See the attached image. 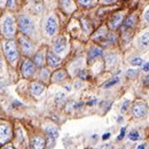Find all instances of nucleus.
Segmentation results:
<instances>
[{
  "instance_id": "obj_1",
  "label": "nucleus",
  "mask_w": 149,
  "mask_h": 149,
  "mask_svg": "<svg viewBox=\"0 0 149 149\" xmlns=\"http://www.w3.org/2000/svg\"><path fill=\"white\" fill-rule=\"evenodd\" d=\"M3 52H5V55L8 58L9 62L14 63L17 57H19V52H17V47H16V44L13 39H8L5 44H3Z\"/></svg>"
},
{
  "instance_id": "obj_2",
  "label": "nucleus",
  "mask_w": 149,
  "mask_h": 149,
  "mask_svg": "<svg viewBox=\"0 0 149 149\" xmlns=\"http://www.w3.org/2000/svg\"><path fill=\"white\" fill-rule=\"evenodd\" d=\"M17 22H19V26L21 29V31L24 33V35H32L33 33V30H35V24L32 22V19H30L29 16L26 15H19V19H17Z\"/></svg>"
},
{
  "instance_id": "obj_3",
  "label": "nucleus",
  "mask_w": 149,
  "mask_h": 149,
  "mask_svg": "<svg viewBox=\"0 0 149 149\" xmlns=\"http://www.w3.org/2000/svg\"><path fill=\"white\" fill-rule=\"evenodd\" d=\"M1 29H2V33H3L5 37H13L14 33H15V22H14L13 17L6 16L5 19H3V22H2Z\"/></svg>"
},
{
  "instance_id": "obj_4",
  "label": "nucleus",
  "mask_w": 149,
  "mask_h": 149,
  "mask_svg": "<svg viewBox=\"0 0 149 149\" xmlns=\"http://www.w3.org/2000/svg\"><path fill=\"white\" fill-rule=\"evenodd\" d=\"M56 30H57V22H56L55 17L49 16L46 19V23H45V32L47 36L52 37L56 33Z\"/></svg>"
},
{
  "instance_id": "obj_5",
  "label": "nucleus",
  "mask_w": 149,
  "mask_h": 149,
  "mask_svg": "<svg viewBox=\"0 0 149 149\" xmlns=\"http://www.w3.org/2000/svg\"><path fill=\"white\" fill-rule=\"evenodd\" d=\"M21 71H22V74H23L24 77H30L31 74H33L35 71H36L35 63H33L31 60H29V58L24 60V62L22 63Z\"/></svg>"
},
{
  "instance_id": "obj_6",
  "label": "nucleus",
  "mask_w": 149,
  "mask_h": 149,
  "mask_svg": "<svg viewBox=\"0 0 149 149\" xmlns=\"http://www.w3.org/2000/svg\"><path fill=\"white\" fill-rule=\"evenodd\" d=\"M19 45H21V48H22V51H23L24 54H31L32 53L33 45H32V42L25 37V36H21L19 38Z\"/></svg>"
},
{
  "instance_id": "obj_7",
  "label": "nucleus",
  "mask_w": 149,
  "mask_h": 149,
  "mask_svg": "<svg viewBox=\"0 0 149 149\" xmlns=\"http://www.w3.org/2000/svg\"><path fill=\"white\" fill-rule=\"evenodd\" d=\"M10 135H12V132L9 126L6 124H1L0 125V145L8 142L10 139Z\"/></svg>"
},
{
  "instance_id": "obj_8",
  "label": "nucleus",
  "mask_w": 149,
  "mask_h": 149,
  "mask_svg": "<svg viewBox=\"0 0 149 149\" xmlns=\"http://www.w3.org/2000/svg\"><path fill=\"white\" fill-rule=\"evenodd\" d=\"M146 111H147V107H146L145 103H141V102L135 103L134 107H133V109H132L133 116L136 117V118H140V117L145 116V115H146Z\"/></svg>"
},
{
  "instance_id": "obj_9",
  "label": "nucleus",
  "mask_w": 149,
  "mask_h": 149,
  "mask_svg": "<svg viewBox=\"0 0 149 149\" xmlns=\"http://www.w3.org/2000/svg\"><path fill=\"white\" fill-rule=\"evenodd\" d=\"M65 47H67V41H65V39L63 37L57 38L55 41H54V44H53L54 52H55V53H58V54L63 53L64 49H65Z\"/></svg>"
},
{
  "instance_id": "obj_10",
  "label": "nucleus",
  "mask_w": 149,
  "mask_h": 149,
  "mask_svg": "<svg viewBox=\"0 0 149 149\" xmlns=\"http://www.w3.org/2000/svg\"><path fill=\"white\" fill-rule=\"evenodd\" d=\"M47 63L49 67H56L61 63V58L56 55L53 52H48L47 53Z\"/></svg>"
},
{
  "instance_id": "obj_11",
  "label": "nucleus",
  "mask_w": 149,
  "mask_h": 149,
  "mask_svg": "<svg viewBox=\"0 0 149 149\" xmlns=\"http://www.w3.org/2000/svg\"><path fill=\"white\" fill-rule=\"evenodd\" d=\"M46 146V141L42 136L37 135L32 139V149H44Z\"/></svg>"
},
{
  "instance_id": "obj_12",
  "label": "nucleus",
  "mask_w": 149,
  "mask_h": 149,
  "mask_svg": "<svg viewBox=\"0 0 149 149\" xmlns=\"http://www.w3.org/2000/svg\"><path fill=\"white\" fill-rule=\"evenodd\" d=\"M30 90H31V93L33 94V95L38 96V95H40V94L45 91V86H44L42 84L36 81V83H32V84H31Z\"/></svg>"
},
{
  "instance_id": "obj_13",
  "label": "nucleus",
  "mask_w": 149,
  "mask_h": 149,
  "mask_svg": "<svg viewBox=\"0 0 149 149\" xmlns=\"http://www.w3.org/2000/svg\"><path fill=\"white\" fill-rule=\"evenodd\" d=\"M122 21H123V15H122V14L118 13V14L113 15L112 19H110V22H109V26H110V29H116V28H118V26L120 25Z\"/></svg>"
},
{
  "instance_id": "obj_14",
  "label": "nucleus",
  "mask_w": 149,
  "mask_h": 149,
  "mask_svg": "<svg viewBox=\"0 0 149 149\" xmlns=\"http://www.w3.org/2000/svg\"><path fill=\"white\" fill-rule=\"evenodd\" d=\"M65 78H67V72L64 70H58V71H56L55 74H53L52 80L55 81V83H60V81L64 80Z\"/></svg>"
},
{
  "instance_id": "obj_15",
  "label": "nucleus",
  "mask_w": 149,
  "mask_h": 149,
  "mask_svg": "<svg viewBox=\"0 0 149 149\" xmlns=\"http://www.w3.org/2000/svg\"><path fill=\"white\" fill-rule=\"evenodd\" d=\"M102 53H103L102 48H100V47H93V48L90 51V53H88V58H90V61H92L94 58L101 56Z\"/></svg>"
},
{
  "instance_id": "obj_16",
  "label": "nucleus",
  "mask_w": 149,
  "mask_h": 149,
  "mask_svg": "<svg viewBox=\"0 0 149 149\" xmlns=\"http://www.w3.org/2000/svg\"><path fill=\"white\" fill-rule=\"evenodd\" d=\"M139 45L140 47L143 49V48H148L149 47V32H146L143 33L140 39H139Z\"/></svg>"
},
{
  "instance_id": "obj_17",
  "label": "nucleus",
  "mask_w": 149,
  "mask_h": 149,
  "mask_svg": "<svg viewBox=\"0 0 149 149\" xmlns=\"http://www.w3.org/2000/svg\"><path fill=\"white\" fill-rule=\"evenodd\" d=\"M135 19H136V16L130 15L127 19H125V22H124V28H133L134 24H135Z\"/></svg>"
},
{
  "instance_id": "obj_18",
  "label": "nucleus",
  "mask_w": 149,
  "mask_h": 149,
  "mask_svg": "<svg viewBox=\"0 0 149 149\" xmlns=\"http://www.w3.org/2000/svg\"><path fill=\"white\" fill-rule=\"evenodd\" d=\"M46 133L48 134V136H53V138H57L58 136V131L56 127L54 126H48V127H46Z\"/></svg>"
},
{
  "instance_id": "obj_19",
  "label": "nucleus",
  "mask_w": 149,
  "mask_h": 149,
  "mask_svg": "<svg viewBox=\"0 0 149 149\" xmlns=\"http://www.w3.org/2000/svg\"><path fill=\"white\" fill-rule=\"evenodd\" d=\"M35 63L39 67H41L44 64V53L42 52H38L35 55Z\"/></svg>"
},
{
  "instance_id": "obj_20",
  "label": "nucleus",
  "mask_w": 149,
  "mask_h": 149,
  "mask_svg": "<svg viewBox=\"0 0 149 149\" xmlns=\"http://www.w3.org/2000/svg\"><path fill=\"white\" fill-rule=\"evenodd\" d=\"M115 62H116V55L112 54V53L107 54V56H106V64H107L108 67H111Z\"/></svg>"
},
{
  "instance_id": "obj_21",
  "label": "nucleus",
  "mask_w": 149,
  "mask_h": 149,
  "mask_svg": "<svg viewBox=\"0 0 149 149\" xmlns=\"http://www.w3.org/2000/svg\"><path fill=\"white\" fill-rule=\"evenodd\" d=\"M60 1H61L62 7H63L65 10H69V9H70V7H71V5H72V1H71V0H60Z\"/></svg>"
},
{
  "instance_id": "obj_22",
  "label": "nucleus",
  "mask_w": 149,
  "mask_h": 149,
  "mask_svg": "<svg viewBox=\"0 0 149 149\" xmlns=\"http://www.w3.org/2000/svg\"><path fill=\"white\" fill-rule=\"evenodd\" d=\"M118 78L116 77V78H113V79H111V80H109V81H107L106 84H104V88H109V87H111V86H113L115 84H117L118 83Z\"/></svg>"
},
{
  "instance_id": "obj_23",
  "label": "nucleus",
  "mask_w": 149,
  "mask_h": 149,
  "mask_svg": "<svg viewBox=\"0 0 149 149\" xmlns=\"http://www.w3.org/2000/svg\"><path fill=\"white\" fill-rule=\"evenodd\" d=\"M129 138H130V140H132V141H136V140H139V133L136 131H132L130 134H129Z\"/></svg>"
},
{
  "instance_id": "obj_24",
  "label": "nucleus",
  "mask_w": 149,
  "mask_h": 149,
  "mask_svg": "<svg viewBox=\"0 0 149 149\" xmlns=\"http://www.w3.org/2000/svg\"><path fill=\"white\" fill-rule=\"evenodd\" d=\"M65 99V95L63 93H57L56 94V96H55V103H57V104H60L63 100Z\"/></svg>"
},
{
  "instance_id": "obj_25",
  "label": "nucleus",
  "mask_w": 149,
  "mask_h": 149,
  "mask_svg": "<svg viewBox=\"0 0 149 149\" xmlns=\"http://www.w3.org/2000/svg\"><path fill=\"white\" fill-rule=\"evenodd\" d=\"M131 64H132V65H135V67L141 65V64H142V60H141L140 57H134L133 60H131Z\"/></svg>"
},
{
  "instance_id": "obj_26",
  "label": "nucleus",
  "mask_w": 149,
  "mask_h": 149,
  "mask_svg": "<svg viewBox=\"0 0 149 149\" xmlns=\"http://www.w3.org/2000/svg\"><path fill=\"white\" fill-rule=\"evenodd\" d=\"M54 143H55V138H53V136H48V140H47V147H48V148H52V147L54 146Z\"/></svg>"
},
{
  "instance_id": "obj_27",
  "label": "nucleus",
  "mask_w": 149,
  "mask_h": 149,
  "mask_svg": "<svg viewBox=\"0 0 149 149\" xmlns=\"http://www.w3.org/2000/svg\"><path fill=\"white\" fill-rule=\"evenodd\" d=\"M83 6H86V7H90V6H92V3H93V0H78Z\"/></svg>"
},
{
  "instance_id": "obj_28",
  "label": "nucleus",
  "mask_w": 149,
  "mask_h": 149,
  "mask_svg": "<svg viewBox=\"0 0 149 149\" xmlns=\"http://www.w3.org/2000/svg\"><path fill=\"white\" fill-rule=\"evenodd\" d=\"M136 74H138V71L134 70V69H130V70L127 71V76H129V77H135Z\"/></svg>"
},
{
  "instance_id": "obj_29",
  "label": "nucleus",
  "mask_w": 149,
  "mask_h": 149,
  "mask_svg": "<svg viewBox=\"0 0 149 149\" xmlns=\"http://www.w3.org/2000/svg\"><path fill=\"white\" fill-rule=\"evenodd\" d=\"M125 131H126V129H125V127H123V129L120 130V134L118 135V138H117V140H122V139L124 138V135H125Z\"/></svg>"
},
{
  "instance_id": "obj_30",
  "label": "nucleus",
  "mask_w": 149,
  "mask_h": 149,
  "mask_svg": "<svg viewBox=\"0 0 149 149\" xmlns=\"http://www.w3.org/2000/svg\"><path fill=\"white\" fill-rule=\"evenodd\" d=\"M79 77L81 78V79H87V74H86V71H84V70H81V71H79Z\"/></svg>"
},
{
  "instance_id": "obj_31",
  "label": "nucleus",
  "mask_w": 149,
  "mask_h": 149,
  "mask_svg": "<svg viewBox=\"0 0 149 149\" xmlns=\"http://www.w3.org/2000/svg\"><path fill=\"white\" fill-rule=\"evenodd\" d=\"M127 107H129V101H125L124 104H123V107H122V112L125 111V110L127 109Z\"/></svg>"
},
{
  "instance_id": "obj_32",
  "label": "nucleus",
  "mask_w": 149,
  "mask_h": 149,
  "mask_svg": "<svg viewBox=\"0 0 149 149\" xmlns=\"http://www.w3.org/2000/svg\"><path fill=\"white\" fill-rule=\"evenodd\" d=\"M101 32H103V36H106V31H104L103 29H101ZM94 38H95L96 40H97L99 38H102V37H101V33H96V35L94 36Z\"/></svg>"
},
{
  "instance_id": "obj_33",
  "label": "nucleus",
  "mask_w": 149,
  "mask_h": 149,
  "mask_svg": "<svg viewBox=\"0 0 149 149\" xmlns=\"http://www.w3.org/2000/svg\"><path fill=\"white\" fill-rule=\"evenodd\" d=\"M14 1H15V0H8V1H7V6H8L9 8H12V7L14 6Z\"/></svg>"
},
{
  "instance_id": "obj_34",
  "label": "nucleus",
  "mask_w": 149,
  "mask_h": 149,
  "mask_svg": "<svg viewBox=\"0 0 149 149\" xmlns=\"http://www.w3.org/2000/svg\"><path fill=\"white\" fill-rule=\"evenodd\" d=\"M142 69H143V71H148V70H149V62H148V63H146V64H143Z\"/></svg>"
},
{
  "instance_id": "obj_35",
  "label": "nucleus",
  "mask_w": 149,
  "mask_h": 149,
  "mask_svg": "<svg viewBox=\"0 0 149 149\" xmlns=\"http://www.w3.org/2000/svg\"><path fill=\"white\" fill-rule=\"evenodd\" d=\"M103 3H113L116 0H101Z\"/></svg>"
},
{
  "instance_id": "obj_36",
  "label": "nucleus",
  "mask_w": 149,
  "mask_h": 149,
  "mask_svg": "<svg viewBox=\"0 0 149 149\" xmlns=\"http://www.w3.org/2000/svg\"><path fill=\"white\" fill-rule=\"evenodd\" d=\"M109 136H110V134H109V133H106V134L102 135V139H103V140H107Z\"/></svg>"
},
{
  "instance_id": "obj_37",
  "label": "nucleus",
  "mask_w": 149,
  "mask_h": 149,
  "mask_svg": "<svg viewBox=\"0 0 149 149\" xmlns=\"http://www.w3.org/2000/svg\"><path fill=\"white\" fill-rule=\"evenodd\" d=\"M145 19H146V21L149 23V10L146 12V14H145Z\"/></svg>"
},
{
  "instance_id": "obj_38",
  "label": "nucleus",
  "mask_w": 149,
  "mask_h": 149,
  "mask_svg": "<svg viewBox=\"0 0 149 149\" xmlns=\"http://www.w3.org/2000/svg\"><path fill=\"white\" fill-rule=\"evenodd\" d=\"M145 85H147V86H149V74L145 78Z\"/></svg>"
},
{
  "instance_id": "obj_39",
  "label": "nucleus",
  "mask_w": 149,
  "mask_h": 149,
  "mask_svg": "<svg viewBox=\"0 0 149 149\" xmlns=\"http://www.w3.org/2000/svg\"><path fill=\"white\" fill-rule=\"evenodd\" d=\"M95 102H96V100H92V101H90V102H87V104H88V106H93L94 103H95Z\"/></svg>"
},
{
  "instance_id": "obj_40",
  "label": "nucleus",
  "mask_w": 149,
  "mask_h": 149,
  "mask_svg": "<svg viewBox=\"0 0 149 149\" xmlns=\"http://www.w3.org/2000/svg\"><path fill=\"white\" fill-rule=\"evenodd\" d=\"M136 149H146V145H140Z\"/></svg>"
},
{
  "instance_id": "obj_41",
  "label": "nucleus",
  "mask_w": 149,
  "mask_h": 149,
  "mask_svg": "<svg viewBox=\"0 0 149 149\" xmlns=\"http://www.w3.org/2000/svg\"><path fill=\"white\" fill-rule=\"evenodd\" d=\"M3 149H14V148H13V146H10V145H8V146H6V147H3Z\"/></svg>"
},
{
  "instance_id": "obj_42",
  "label": "nucleus",
  "mask_w": 149,
  "mask_h": 149,
  "mask_svg": "<svg viewBox=\"0 0 149 149\" xmlns=\"http://www.w3.org/2000/svg\"><path fill=\"white\" fill-rule=\"evenodd\" d=\"M13 106H14V107H15V106H21V103H19V101H15V102H14V104H13Z\"/></svg>"
},
{
  "instance_id": "obj_43",
  "label": "nucleus",
  "mask_w": 149,
  "mask_h": 149,
  "mask_svg": "<svg viewBox=\"0 0 149 149\" xmlns=\"http://www.w3.org/2000/svg\"><path fill=\"white\" fill-rule=\"evenodd\" d=\"M80 87V84L79 83H76V88H79Z\"/></svg>"
},
{
  "instance_id": "obj_44",
  "label": "nucleus",
  "mask_w": 149,
  "mask_h": 149,
  "mask_svg": "<svg viewBox=\"0 0 149 149\" xmlns=\"http://www.w3.org/2000/svg\"><path fill=\"white\" fill-rule=\"evenodd\" d=\"M1 67H2V62H1V58H0V69H1Z\"/></svg>"
}]
</instances>
